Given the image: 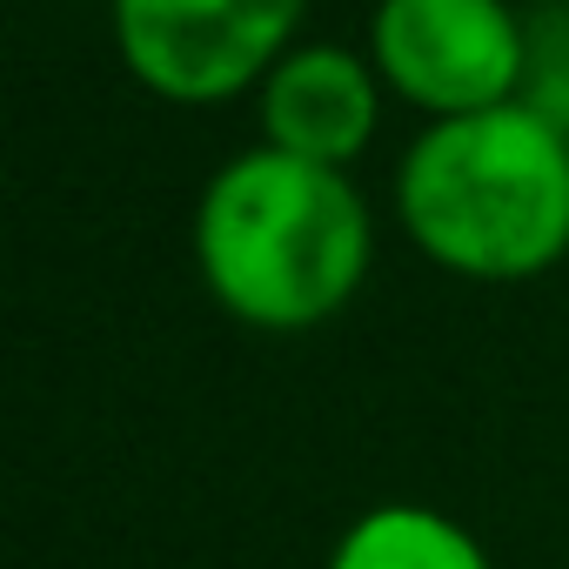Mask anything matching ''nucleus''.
<instances>
[{"instance_id": "obj_6", "label": "nucleus", "mask_w": 569, "mask_h": 569, "mask_svg": "<svg viewBox=\"0 0 569 569\" xmlns=\"http://www.w3.org/2000/svg\"><path fill=\"white\" fill-rule=\"evenodd\" d=\"M329 569H496V562L456 516L422 502H382L342 529Z\"/></svg>"}, {"instance_id": "obj_2", "label": "nucleus", "mask_w": 569, "mask_h": 569, "mask_svg": "<svg viewBox=\"0 0 569 569\" xmlns=\"http://www.w3.org/2000/svg\"><path fill=\"white\" fill-rule=\"evenodd\" d=\"M402 221L456 274L516 281L569 248V141L529 108L429 128L402 161Z\"/></svg>"}, {"instance_id": "obj_1", "label": "nucleus", "mask_w": 569, "mask_h": 569, "mask_svg": "<svg viewBox=\"0 0 569 569\" xmlns=\"http://www.w3.org/2000/svg\"><path fill=\"white\" fill-rule=\"evenodd\" d=\"M194 254L221 309L254 329H309L369 274V208L342 168L254 148L228 161L194 214Z\"/></svg>"}, {"instance_id": "obj_4", "label": "nucleus", "mask_w": 569, "mask_h": 569, "mask_svg": "<svg viewBox=\"0 0 569 569\" xmlns=\"http://www.w3.org/2000/svg\"><path fill=\"white\" fill-rule=\"evenodd\" d=\"M309 0H114L128 68L174 101L248 88Z\"/></svg>"}, {"instance_id": "obj_5", "label": "nucleus", "mask_w": 569, "mask_h": 569, "mask_svg": "<svg viewBox=\"0 0 569 569\" xmlns=\"http://www.w3.org/2000/svg\"><path fill=\"white\" fill-rule=\"evenodd\" d=\"M261 121L268 141L281 154H302L322 168H342L349 154H362V141L376 134V81L356 54L342 48H309L296 61H281L268 74L261 94Z\"/></svg>"}, {"instance_id": "obj_3", "label": "nucleus", "mask_w": 569, "mask_h": 569, "mask_svg": "<svg viewBox=\"0 0 569 569\" xmlns=\"http://www.w3.org/2000/svg\"><path fill=\"white\" fill-rule=\"evenodd\" d=\"M376 61L416 108L462 121L509 108V88L522 74V28L502 0H382Z\"/></svg>"}]
</instances>
